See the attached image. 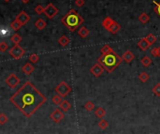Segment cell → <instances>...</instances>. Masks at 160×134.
Here are the masks:
<instances>
[{
  "label": "cell",
  "mask_w": 160,
  "mask_h": 134,
  "mask_svg": "<svg viewBox=\"0 0 160 134\" xmlns=\"http://www.w3.org/2000/svg\"><path fill=\"white\" fill-rule=\"evenodd\" d=\"M149 77H149L148 73H146V72H142L139 75V79H140V81H141L142 83H145V82L148 81Z\"/></svg>",
  "instance_id": "24"
},
{
  "label": "cell",
  "mask_w": 160,
  "mask_h": 134,
  "mask_svg": "<svg viewBox=\"0 0 160 134\" xmlns=\"http://www.w3.org/2000/svg\"><path fill=\"white\" fill-rule=\"evenodd\" d=\"M98 127L101 129H106L108 127H109V122L106 120V119H100L99 122H98Z\"/></svg>",
  "instance_id": "29"
},
{
  "label": "cell",
  "mask_w": 160,
  "mask_h": 134,
  "mask_svg": "<svg viewBox=\"0 0 160 134\" xmlns=\"http://www.w3.org/2000/svg\"><path fill=\"white\" fill-rule=\"evenodd\" d=\"M95 115L96 117H98V118L102 119L103 117L106 116V110H105L104 108L102 107H98L95 110Z\"/></svg>",
  "instance_id": "17"
},
{
  "label": "cell",
  "mask_w": 160,
  "mask_h": 134,
  "mask_svg": "<svg viewBox=\"0 0 160 134\" xmlns=\"http://www.w3.org/2000/svg\"><path fill=\"white\" fill-rule=\"evenodd\" d=\"M122 59H123V61H125V62L130 64V62L135 59V56L130 50H126L125 52H124L123 55H122Z\"/></svg>",
  "instance_id": "11"
},
{
  "label": "cell",
  "mask_w": 160,
  "mask_h": 134,
  "mask_svg": "<svg viewBox=\"0 0 160 134\" xmlns=\"http://www.w3.org/2000/svg\"><path fill=\"white\" fill-rule=\"evenodd\" d=\"M153 93L155 95V96H157V97H160V83L157 84L154 88H153Z\"/></svg>",
  "instance_id": "33"
},
{
  "label": "cell",
  "mask_w": 160,
  "mask_h": 134,
  "mask_svg": "<svg viewBox=\"0 0 160 134\" xmlns=\"http://www.w3.org/2000/svg\"><path fill=\"white\" fill-rule=\"evenodd\" d=\"M20 82H21L20 78L17 77L15 74H10L6 78V84L10 88V89H15V88L20 84Z\"/></svg>",
  "instance_id": "7"
},
{
  "label": "cell",
  "mask_w": 160,
  "mask_h": 134,
  "mask_svg": "<svg viewBox=\"0 0 160 134\" xmlns=\"http://www.w3.org/2000/svg\"><path fill=\"white\" fill-rule=\"evenodd\" d=\"M75 5L77 7H82L84 5V0H75Z\"/></svg>",
  "instance_id": "38"
},
{
  "label": "cell",
  "mask_w": 160,
  "mask_h": 134,
  "mask_svg": "<svg viewBox=\"0 0 160 134\" xmlns=\"http://www.w3.org/2000/svg\"><path fill=\"white\" fill-rule=\"evenodd\" d=\"M84 108H85L86 111L92 112L95 109V103L91 102V100H88V102H86L85 104H84Z\"/></svg>",
  "instance_id": "25"
},
{
  "label": "cell",
  "mask_w": 160,
  "mask_h": 134,
  "mask_svg": "<svg viewBox=\"0 0 160 134\" xmlns=\"http://www.w3.org/2000/svg\"><path fill=\"white\" fill-rule=\"evenodd\" d=\"M8 53H10V55L12 58H14L15 60H19V59H21L24 55L25 50L21 47V46L14 45L13 47L10 49V50H8Z\"/></svg>",
  "instance_id": "5"
},
{
  "label": "cell",
  "mask_w": 160,
  "mask_h": 134,
  "mask_svg": "<svg viewBox=\"0 0 160 134\" xmlns=\"http://www.w3.org/2000/svg\"><path fill=\"white\" fill-rule=\"evenodd\" d=\"M70 108H71V103L66 100H64L60 104V109L63 111H65V112L69 111Z\"/></svg>",
  "instance_id": "19"
},
{
  "label": "cell",
  "mask_w": 160,
  "mask_h": 134,
  "mask_svg": "<svg viewBox=\"0 0 160 134\" xmlns=\"http://www.w3.org/2000/svg\"><path fill=\"white\" fill-rule=\"evenodd\" d=\"M112 49L109 47V45H104L102 48H101V49H100V52L102 53V54H108V53H109L111 51H112Z\"/></svg>",
  "instance_id": "30"
},
{
  "label": "cell",
  "mask_w": 160,
  "mask_h": 134,
  "mask_svg": "<svg viewBox=\"0 0 160 134\" xmlns=\"http://www.w3.org/2000/svg\"><path fill=\"white\" fill-rule=\"evenodd\" d=\"M104 70L105 69L103 68V66L101 65L100 64H98V62H96V64H94L91 67L90 72L92 73V75H94L96 77H100V75L103 74Z\"/></svg>",
  "instance_id": "9"
},
{
  "label": "cell",
  "mask_w": 160,
  "mask_h": 134,
  "mask_svg": "<svg viewBox=\"0 0 160 134\" xmlns=\"http://www.w3.org/2000/svg\"><path fill=\"white\" fill-rule=\"evenodd\" d=\"M44 13H45V15L47 16L49 19H53L58 13V10H57V8L54 6L53 3H49L48 5L45 7Z\"/></svg>",
  "instance_id": "8"
},
{
  "label": "cell",
  "mask_w": 160,
  "mask_h": 134,
  "mask_svg": "<svg viewBox=\"0 0 160 134\" xmlns=\"http://www.w3.org/2000/svg\"><path fill=\"white\" fill-rule=\"evenodd\" d=\"M78 35L81 37H82V38H84V37H86L88 35H89V30H88L85 26H82L78 30Z\"/></svg>",
  "instance_id": "18"
},
{
  "label": "cell",
  "mask_w": 160,
  "mask_h": 134,
  "mask_svg": "<svg viewBox=\"0 0 160 134\" xmlns=\"http://www.w3.org/2000/svg\"><path fill=\"white\" fill-rule=\"evenodd\" d=\"M149 20H150V17L149 15L145 13V12H143V13H141L140 16H139V21L141 23H147L149 22Z\"/></svg>",
  "instance_id": "21"
},
{
  "label": "cell",
  "mask_w": 160,
  "mask_h": 134,
  "mask_svg": "<svg viewBox=\"0 0 160 134\" xmlns=\"http://www.w3.org/2000/svg\"><path fill=\"white\" fill-rule=\"evenodd\" d=\"M54 91L56 92L57 95L61 96L62 98H64V97H66V96H67V94H69L71 92V88H70V86L66 82L61 81L55 87Z\"/></svg>",
  "instance_id": "4"
},
{
  "label": "cell",
  "mask_w": 160,
  "mask_h": 134,
  "mask_svg": "<svg viewBox=\"0 0 160 134\" xmlns=\"http://www.w3.org/2000/svg\"><path fill=\"white\" fill-rule=\"evenodd\" d=\"M122 62H123V59L114 50L108 54H101V56L98 59V62L103 66V68L108 73L113 72L122 64Z\"/></svg>",
  "instance_id": "2"
},
{
  "label": "cell",
  "mask_w": 160,
  "mask_h": 134,
  "mask_svg": "<svg viewBox=\"0 0 160 134\" xmlns=\"http://www.w3.org/2000/svg\"><path fill=\"white\" fill-rule=\"evenodd\" d=\"M146 40L148 41V43L151 45H153L154 43H155V41H157V37L154 35V34H149V35H147V36L145 37Z\"/></svg>",
  "instance_id": "27"
},
{
  "label": "cell",
  "mask_w": 160,
  "mask_h": 134,
  "mask_svg": "<svg viewBox=\"0 0 160 134\" xmlns=\"http://www.w3.org/2000/svg\"><path fill=\"white\" fill-rule=\"evenodd\" d=\"M120 29H121V25L118 23L114 22V23H113L112 26L108 29V31L111 34H112V35H115V34H117L118 32L120 31Z\"/></svg>",
  "instance_id": "15"
},
{
  "label": "cell",
  "mask_w": 160,
  "mask_h": 134,
  "mask_svg": "<svg viewBox=\"0 0 160 134\" xmlns=\"http://www.w3.org/2000/svg\"><path fill=\"white\" fill-rule=\"evenodd\" d=\"M63 110H61V109H54V110L51 113V115H50V118L52 119L54 123H60L61 121L64 119V117H65V115H64V113L62 112Z\"/></svg>",
  "instance_id": "6"
},
{
  "label": "cell",
  "mask_w": 160,
  "mask_h": 134,
  "mask_svg": "<svg viewBox=\"0 0 160 134\" xmlns=\"http://www.w3.org/2000/svg\"><path fill=\"white\" fill-rule=\"evenodd\" d=\"M61 22L66 27H67V29H69L70 32H74L82 24L84 20L77 11L73 10V8H71V10L63 17Z\"/></svg>",
  "instance_id": "3"
},
{
  "label": "cell",
  "mask_w": 160,
  "mask_h": 134,
  "mask_svg": "<svg viewBox=\"0 0 160 134\" xmlns=\"http://www.w3.org/2000/svg\"><path fill=\"white\" fill-rule=\"evenodd\" d=\"M34 70H35V67L30 62H26L23 67H22V71L25 74V75H31Z\"/></svg>",
  "instance_id": "12"
},
{
  "label": "cell",
  "mask_w": 160,
  "mask_h": 134,
  "mask_svg": "<svg viewBox=\"0 0 160 134\" xmlns=\"http://www.w3.org/2000/svg\"><path fill=\"white\" fill-rule=\"evenodd\" d=\"M5 2H8V1H10V0H4Z\"/></svg>",
  "instance_id": "40"
},
{
  "label": "cell",
  "mask_w": 160,
  "mask_h": 134,
  "mask_svg": "<svg viewBox=\"0 0 160 134\" xmlns=\"http://www.w3.org/2000/svg\"><path fill=\"white\" fill-rule=\"evenodd\" d=\"M114 22H115V21L112 20L111 17H106V18H105L104 21L102 22V26L105 29H107V30H108V29L111 27L113 23H114Z\"/></svg>",
  "instance_id": "14"
},
{
  "label": "cell",
  "mask_w": 160,
  "mask_h": 134,
  "mask_svg": "<svg viewBox=\"0 0 160 134\" xmlns=\"http://www.w3.org/2000/svg\"><path fill=\"white\" fill-rule=\"evenodd\" d=\"M46 25H47V23H46V22L43 19H39L37 21H36V23H35V26L39 29V30L44 29L46 27Z\"/></svg>",
  "instance_id": "20"
},
{
  "label": "cell",
  "mask_w": 160,
  "mask_h": 134,
  "mask_svg": "<svg viewBox=\"0 0 160 134\" xmlns=\"http://www.w3.org/2000/svg\"><path fill=\"white\" fill-rule=\"evenodd\" d=\"M47 98L33 85L26 81L10 98V102L25 117H31L43 105Z\"/></svg>",
  "instance_id": "1"
},
{
  "label": "cell",
  "mask_w": 160,
  "mask_h": 134,
  "mask_svg": "<svg viewBox=\"0 0 160 134\" xmlns=\"http://www.w3.org/2000/svg\"><path fill=\"white\" fill-rule=\"evenodd\" d=\"M138 47L140 48L141 50H146L147 49H148L150 47V44L148 43V41L146 40V38L144 37V38H141V40H139L138 42Z\"/></svg>",
  "instance_id": "13"
},
{
  "label": "cell",
  "mask_w": 160,
  "mask_h": 134,
  "mask_svg": "<svg viewBox=\"0 0 160 134\" xmlns=\"http://www.w3.org/2000/svg\"><path fill=\"white\" fill-rule=\"evenodd\" d=\"M10 40L13 42L14 45H19L20 42L22 41V37H21V36L18 35V34H14V35L10 37Z\"/></svg>",
  "instance_id": "26"
},
{
  "label": "cell",
  "mask_w": 160,
  "mask_h": 134,
  "mask_svg": "<svg viewBox=\"0 0 160 134\" xmlns=\"http://www.w3.org/2000/svg\"><path fill=\"white\" fill-rule=\"evenodd\" d=\"M52 100H53V103L54 104H56V105H60L61 103L63 102V100L61 96H59V95H54L53 96V98H52Z\"/></svg>",
  "instance_id": "28"
},
{
  "label": "cell",
  "mask_w": 160,
  "mask_h": 134,
  "mask_svg": "<svg viewBox=\"0 0 160 134\" xmlns=\"http://www.w3.org/2000/svg\"><path fill=\"white\" fill-rule=\"evenodd\" d=\"M23 26V24L21 23L18 20H14L13 22H12L11 23H10V27H11V29H13V30H19V29Z\"/></svg>",
  "instance_id": "23"
},
{
  "label": "cell",
  "mask_w": 160,
  "mask_h": 134,
  "mask_svg": "<svg viewBox=\"0 0 160 134\" xmlns=\"http://www.w3.org/2000/svg\"><path fill=\"white\" fill-rule=\"evenodd\" d=\"M8 121V117L4 114V113H1V114H0V124L5 125Z\"/></svg>",
  "instance_id": "34"
},
{
  "label": "cell",
  "mask_w": 160,
  "mask_h": 134,
  "mask_svg": "<svg viewBox=\"0 0 160 134\" xmlns=\"http://www.w3.org/2000/svg\"><path fill=\"white\" fill-rule=\"evenodd\" d=\"M141 62V64L143 66L148 67V66H150L152 64V59L149 56H144V57H142Z\"/></svg>",
  "instance_id": "22"
},
{
  "label": "cell",
  "mask_w": 160,
  "mask_h": 134,
  "mask_svg": "<svg viewBox=\"0 0 160 134\" xmlns=\"http://www.w3.org/2000/svg\"><path fill=\"white\" fill-rule=\"evenodd\" d=\"M16 20H18L21 23H22L23 25H24V24H26L29 21H30V16H29L25 11L23 10V11H21L18 15H17Z\"/></svg>",
  "instance_id": "10"
},
{
  "label": "cell",
  "mask_w": 160,
  "mask_h": 134,
  "mask_svg": "<svg viewBox=\"0 0 160 134\" xmlns=\"http://www.w3.org/2000/svg\"><path fill=\"white\" fill-rule=\"evenodd\" d=\"M44 10H45V8L42 6V5H37L35 8V12L37 14H42L44 13Z\"/></svg>",
  "instance_id": "35"
},
{
  "label": "cell",
  "mask_w": 160,
  "mask_h": 134,
  "mask_svg": "<svg viewBox=\"0 0 160 134\" xmlns=\"http://www.w3.org/2000/svg\"><path fill=\"white\" fill-rule=\"evenodd\" d=\"M8 49V43H6L5 41H1L0 42V50H1L2 52L6 51V50Z\"/></svg>",
  "instance_id": "37"
},
{
  "label": "cell",
  "mask_w": 160,
  "mask_h": 134,
  "mask_svg": "<svg viewBox=\"0 0 160 134\" xmlns=\"http://www.w3.org/2000/svg\"><path fill=\"white\" fill-rule=\"evenodd\" d=\"M21 1H22L23 3H24V4H26V3H28L29 1H30V0H21Z\"/></svg>",
  "instance_id": "39"
},
{
  "label": "cell",
  "mask_w": 160,
  "mask_h": 134,
  "mask_svg": "<svg viewBox=\"0 0 160 134\" xmlns=\"http://www.w3.org/2000/svg\"><path fill=\"white\" fill-rule=\"evenodd\" d=\"M29 60H30V62H32V64H36V62H39V56L37 55V53H33V54H31L30 56H29Z\"/></svg>",
  "instance_id": "31"
},
{
  "label": "cell",
  "mask_w": 160,
  "mask_h": 134,
  "mask_svg": "<svg viewBox=\"0 0 160 134\" xmlns=\"http://www.w3.org/2000/svg\"><path fill=\"white\" fill-rule=\"evenodd\" d=\"M154 4L155 5V7L154 8V11L160 17V2H157V1L154 0Z\"/></svg>",
  "instance_id": "36"
},
{
  "label": "cell",
  "mask_w": 160,
  "mask_h": 134,
  "mask_svg": "<svg viewBox=\"0 0 160 134\" xmlns=\"http://www.w3.org/2000/svg\"><path fill=\"white\" fill-rule=\"evenodd\" d=\"M151 54L154 57H160V47H155L151 49Z\"/></svg>",
  "instance_id": "32"
},
{
  "label": "cell",
  "mask_w": 160,
  "mask_h": 134,
  "mask_svg": "<svg viewBox=\"0 0 160 134\" xmlns=\"http://www.w3.org/2000/svg\"><path fill=\"white\" fill-rule=\"evenodd\" d=\"M58 43H59V45L61 46V47H66V46H67L70 43V39L66 36L63 35L60 38L58 39Z\"/></svg>",
  "instance_id": "16"
}]
</instances>
